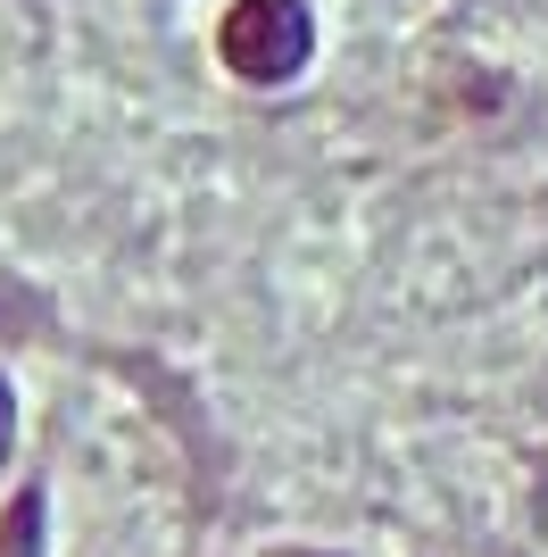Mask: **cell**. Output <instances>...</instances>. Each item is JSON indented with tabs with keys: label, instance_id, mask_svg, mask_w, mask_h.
<instances>
[{
	"label": "cell",
	"instance_id": "obj_1",
	"mask_svg": "<svg viewBox=\"0 0 548 557\" xmlns=\"http://www.w3.org/2000/svg\"><path fill=\"white\" fill-rule=\"evenodd\" d=\"M308 42H316V25H308L299 0H241L216 25V50L241 84H291L308 67Z\"/></svg>",
	"mask_w": 548,
	"mask_h": 557
},
{
	"label": "cell",
	"instance_id": "obj_2",
	"mask_svg": "<svg viewBox=\"0 0 548 557\" xmlns=\"http://www.w3.org/2000/svg\"><path fill=\"white\" fill-rule=\"evenodd\" d=\"M0 557H42V491H25L17 508H9V541Z\"/></svg>",
	"mask_w": 548,
	"mask_h": 557
},
{
	"label": "cell",
	"instance_id": "obj_3",
	"mask_svg": "<svg viewBox=\"0 0 548 557\" xmlns=\"http://www.w3.org/2000/svg\"><path fill=\"white\" fill-rule=\"evenodd\" d=\"M9 424H17V408H9V383H0V458H9Z\"/></svg>",
	"mask_w": 548,
	"mask_h": 557
}]
</instances>
